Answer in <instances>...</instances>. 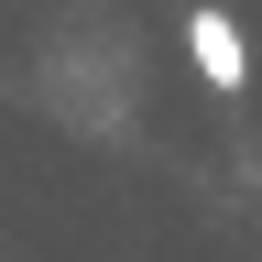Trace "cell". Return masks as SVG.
<instances>
[{
	"label": "cell",
	"mask_w": 262,
	"mask_h": 262,
	"mask_svg": "<svg viewBox=\"0 0 262 262\" xmlns=\"http://www.w3.org/2000/svg\"><path fill=\"white\" fill-rule=\"evenodd\" d=\"M186 66H196L219 98H241V88H251V44H241V22H229V11H186Z\"/></svg>",
	"instance_id": "obj_1"
}]
</instances>
